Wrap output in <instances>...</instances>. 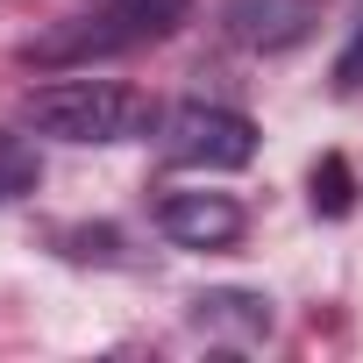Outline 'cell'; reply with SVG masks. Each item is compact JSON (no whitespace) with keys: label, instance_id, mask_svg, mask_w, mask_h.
<instances>
[{"label":"cell","instance_id":"cell-1","mask_svg":"<svg viewBox=\"0 0 363 363\" xmlns=\"http://www.w3.org/2000/svg\"><path fill=\"white\" fill-rule=\"evenodd\" d=\"M22 114H29V128H43L57 143H135L157 121L150 93L114 86V79H57V86H36L22 100Z\"/></svg>","mask_w":363,"mask_h":363},{"label":"cell","instance_id":"cell-7","mask_svg":"<svg viewBox=\"0 0 363 363\" xmlns=\"http://www.w3.org/2000/svg\"><path fill=\"white\" fill-rule=\"evenodd\" d=\"M200 320H242L250 335H264L271 328V299H257V292H207Z\"/></svg>","mask_w":363,"mask_h":363},{"label":"cell","instance_id":"cell-3","mask_svg":"<svg viewBox=\"0 0 363 363\" xmlns=\"http://www.w3.org/2000/svg\"><path fill=\"white\" fill-rule=\"evenodd\" d=\"M157 228L178 242V250H228L242 235V207L228 193H171L157 207Z\"/></svg>","mask_w":363,"mask_h":363},{"label":"cell","instance_id":"cell-4","mask_svg":"<svg viewBox=\"0 0 363 363\" xmlns=\"http://www.w3.org/2000/svg\"><path fill=\"white\" fill-rule=\"evenodd\" d=\"M221 22L242 50H292L313 29V0H228Z\"/></svg>","mask_w":363,"mask_h":363},{"label":"cell","instance_id":"cell-2","mask_svg":"<svg viewBox=\"0 0 363 363\" xmlns=\"http://www.w3.org/2000/svg\"><path fill=\"white\" fill-rule=\"evenodd\" d=\"M164 157L186 164V171H242L257 157V121L235 107L186 100V107L164 114Z\"/></svg>","mask_w":363,"mask_h":363},{"label":"cell","instance_id":"cell-8","mask_svg":"<svg viewBox=\"0 0 363 363\" xmlns=\"http://www.w3.org/2000/svg\"><path fill=\"white\" fill-rule=\"evenodd\" d=\"M313 207H320V214H349V207H356V178H349L342 157H320V164H313Z\"/></svg>","mask_w":363,"mask_h":363},{"label":"cell","instance_id":"cell-5","mask_svg":"<svg viewBox=\"0 0 363 363\" xmlns=\"http://www.w3.org/2000/svg\"><path fill=\"white\" fill-rule=\"evenodd\" d=\"M186 8L193 0H114V29L128 36V43H143V36H171L178 22H186Z\"/></svg>","mask_w":363,"mask_h":363},{"label":"cell","instance_id":"cell-6","mask_svg":"<svg viewBox=\"0 0 363 363\" xmlns=\"http://www.w3.org/2000/svg\"><path fill=\"white\" fill-rule=\"evenodd\" d=\"M36 178H43L36 150H29L22 135L0 128V207H8V200H29V193H36Z\"/></svg>","mask_w":363,"mask_h":363},{"label":"cell","instance_id":"cell-9","mask_svg":"<svg viewBox=\"0 0 363 363\" xmlns=\"http://www.w3.org/2000/svg\"><path fill=\"white\" fill-rule=\"evenodd\" d=\"M356 86H363V15L349 29V50L335 57V93H356Z\"/></svg>","mask_w":363,"mask_h":363}]
</instances>
